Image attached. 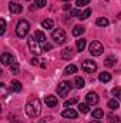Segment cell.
Instances as JSON below:
<instances>
[{"instance_id": "6da1fadb", "label": "cell", "mask_w": 121, "mask_h": 123, "mask_svg": "<svg viewBox=\"0 0 121 123\" xmlns=\"http://www.w3.org/2000/svg\"><path fill=\"white\" fill-rule=\"evenodd\" d=\"M26 113L30 117H37L41 113V105H40V100L37 97H33V99H30L27 102V105H26Z\"/></svg>"}, {"instance_id": "7a4b0ae2", "label": "cell", "mask_w": 121, "mask_h": 123, "mask_svg": "<svg viewBox=\"0 0 121 123\" xmlns=\"http://www.w3.org/2000/svg\"><path fill=\"white\" fill-rule=\"evenodd\" d=\"M29 30H30V25H29L27 20H20V22L17 23V26H16V34H17L19 37H22V39L27 36Z\"/></svg>"}, {"instance_id": "3957f363", "label": "cell", "mask_w": 121, "mask_h": 123, "mask_svg": "<svg viewBox=\"0 0 121 123\" xmlns=\"http://www.w3.org/2000/svg\"><path fill=\"white\" fill-rule=\"evenodd\" d=\"M40 42H37V39L34 37V36H30L29 39H27V44H29V49H30V52L33 55H36V56H38V55H41V52H43V47H40V44H38Z\"/></svg>"}, {"instance_id": "277c9868", "label": "cell", "mask_w": 121, "mask_h": 123, "mask_svg": "<svg viewBox=\"0 0 121 123\" xmlns=\"http://www.w3.org/2000/svg\"><path fill=\"white\" fill-rule=\"evenodd\" d=\"M70 90H71V83L67 82V80H63V82H60V83L57 85V94H59V96L66 97V96L70 93Z\"/></svg>"}, {"instance_id": "5b68a950", "label": "cell", "mask_w": 121, "mask_h": 123, "mask_svg": "<svg viewBox=\"0 0 121 123\" xmlns=\"http://www.w3.org/2000/svg\"><path fill=\"white\" fill-rule=\"evenodd\" d=\"M88 52L91 53V56H100V55H103L104 47H103V44L100 42L94 40V42H91L90 46H88Z\"/></svg>"}, {"instance_id": "8992f818", "label": "cell", "mask_w": 121, "mask_h": 123, "mask_svg": "<svg viewBox=\"0 0 121 123\" xmlns=\"http://www.w3.org/2000/svg\"><path fill=\"white\" fill-rule=\"evenodd\" d=\"M51 37H53L54 43H57V44H63V43H66V40H67L66 31L63 30V29H57V30H53V33H51Z\"/></svg>"}, {"instance_id": "52a82bcc", "label": "cell", "mask_w": 121, "mask_h": 123, "mask_svg": "<svg viewBox=\"0 0 121 123\" xmlns=\"http://www.w3.org/2000/svg\"><path fill=\"white\" fill-rule=\"evenodd\" d=\"M81 69H83L84 72H87V73H93V72L97 70V63H95L94 60L87 59V60H84L83 63H81Z\"/></svg>"}, {"instance_id": "ba28073f", "label": "cell", "mask_w": 121, "mask_h": 123, "mask_svg": "<svg viewBox=\"0 0 121 123\" xmlns=\"http://www.w3.org/2000/svg\"><path fill=\"white\" fill-rule=\"evenodd\" d=\"M86 100H87V103L90 105V106H94V105H97L98 103V94L95 92H88L87 93V96H86Z\"/></svg>"}, {"instance_id": "9c48e42d", "label": "cell", "mask_w": 121, "mask_h": 123, "mask_svg": "<svg viewBox=\"0 0 121 123\" xmlns=\"http://www.w3.org/2000/svg\"><path fill=\"white\" fill-rule=\"evenodd\" d=\"M0 60H1V63H3L4 66H9V64H13V63H14V57H13V55H10V53H3L1 57H0Z\"/></svg>"}, {"instance_id": "30bf717a", "label": "cell", "mask_w": 121, "mask_h": 123, "mask_svg": "<svg viewBox=\"0 0 121 123\" xmlns=\"http://www.w3.org/2000/svg\"><path fill=\"white\" fill-rule=\"evenodd\" d=\"M77 115H78V113H77L74 109H68V107H67L66 110H63V113H61V116H63L64 119H76Z\"/></svg>"}, {"instance_id": "8fae6325", "label": "cell", "mask_w": 121, "mask_h": 123, "mask_svg": "<svg viewBox=\"0 0 121 123\" xmlns=\"http://www.w3.org/2000/svg\"><path fill=\"white\" fill-rule=\"evenodd\" d=\"M9 10L11 12V13H14V14H19V13H22L23 12V6L22 4H19V3H10L9 4Z\"/></svg>"}, {"instance_id": "7c38bea8", "label": "cell", "mask_w": 121, "mask_h": 123, "mask_svg": "<svg viewBox=\"0 0 121 123\" xmlns=\"http://www.w3.org/2000/svg\"><path fill=\"white\" fill-rule=\"evenodd\" d=\"M44 103H46V106H47V107H54V106H57V97H56V96L49 94V96H46Z\"/></svg>"}, {"instance_id": "4fadbf2b", "label": "cell", "mask_w": 121, "mask_h": 123, "mask_svg": "<svg viewBox=\"0 0 121 123\" xmlns=\"http://www.w3.org/2000/svg\"><path fill=\"white\" fill-rule=\"evenodd\" d=\"M73 56H74V53H73L71 47H66V49L61 50V57L64 60H70V59H73Z\"/></svg>"}, {"instance_id": "5bb4252c", "label": "cell", "mask_w": 121, "mask_h": 123, "mask_svg": "<svg viewBox=\"0 0 121 123\" xmlns=\"http://www.w3.org/2000/svg\"><path fill=\"white\" fill-rule=\"evenodd\" d=\"M22 89H23V85L19 82V80H11V85H10V90L11 92H22Z\"/></svg>"}, {"instance_id": "9a60e30c", "label": "cell", "mask_w": 121, "mask_h": 123, "mask_svg": "<svg viewBox=\"0 0 121 123\" xmlns=\"http://www.w3.org/2000/svg\"><path fill=\"white\" fill-rule=\"evenodd\" d=\"M33 36H34V37L37 39V42H40V43H46V40H47L46 34H44V33H43L41 30H36Z\"/></svg>"}, {"instance_id": "2e32d148", "label": "cell", "mask_w": 121, "mask_h": 123, "mask_svg": "<svg viewBox=\"0 0 121 123\" xmlns=\"http://www.w3.org/2000/svg\"><path fill=\"white\" fill-rule=\"evenodd\" d=\"M98 80L103 82V83H108V82L111 80V73H108V72H103V73H100Z\"/></svg>"}, {"instance_id": "e0dca14e", "label": "cell", "mask_w": 121, "mask_h": 123, "mask_svg": "<svg viewBox=\"0 0 121 123\" xmlns=\"http://www.w3.org/2000/svg\"><path fill=\"white\" fill-rule=\"evenodd\" d=\"M41 26H43L46 30H50V29L54 27V22H53L51 19H44V20L41 22Z\"/></svg>"}, {"instance_id": "ac0fdd59", "label": "cell", "mask_w": 121, "mask_h": 123, "mask_svg": "<svg viewBox=\"0 0 121 123\" xmlns=\"http://www.w3.org/2000/svg\"><path fill=\"white\" fill-rule=\"evenodd\" d=\"M91 116H93V119L98 120V119H103L104 112H103V109H94V110H93V113H91Z\"/></svg>"}, {"instance_id": "d6986e66", "label": "cell", "mask_w": 121, "mask_h": 123, "mask_svg": "<svg viewBox=\"0 0 121 123\" xmlns=\"http://www.w3.org/2000/svg\"><path fill=\"white\" fill-rule=\"evenodd\" d=\"M108 19H105V17H98L97 20H95V25L97 26H100V27H105V26H108Z\"/></svg>"}, {"instance_id": "ffe728a7", "label": "cell", "mask_w": 121, "mask_h": 123, "mask_svg": "<svg viewBox=\"0 0 121 123\" xmlns=\"http://www.w3.org/2000/svg\"><path fill=\"white\" fill-rule=\"evenodd\" d=\"M73 73H77V66L76 64H68L64 69V74H73Z\"/></svg>"}, {"instance_id": "44dd1931", "label": "cell", "mask_w": 121, "mask_h": 123, "mask_svg": "<svg viewBox=\"0 0 121 123\" xmlns=\"http://www.w3.org/2000/svg\"><path fill=\"white\" fill-rule=\"evenodd\" d=\"M107 106H108L111 110H117V109L120 107V105H118V100H117V99H111V100H108Z\"/></svg>"}, {"instance_id": "7402d4cb", "label": "cell", "mask_w": 121, "mask_h": 123, "mask_svg": "<svg viewBox=\"0 0 121 123\" xmlns=\"http://www.w3.org/2000/svg\"><path fill=\"white\" fill-rule=\"evenodd\" d=\"M74 83H76V87H77V89H83V87L86 86V85H84V83H86V82H84V79H83V77H80V76H77V77L74 79Z\"/></svg>"}, {"instance_id": "603a6c76", "label": "cell", "mask_w": 121, "mask_h": 123, "mask_svg": "<svg viewBox=\"0 0 121 123\" xmlns=\"http://www.w3.org/2000/svg\"><path fill=\"white\" fill-rule=\"evenodd\" d=\"M84 31H86V29H84L83 26H76V27L73 29V36L78 37V36H81V34H83Z\"/></svg>"}, {"instance_id": "cb8c5ba5", "label": "cell", "mask_w": 121, "mask_h": 123, "mask_svg": "<svg viewBox=\"0 0 121 123\" xmlns=\"http://www.w3.org/2000/svg\"><path fill=\"white\" fill-rule=\"evenodd\" d=\"M76 46H77L78 52H83L84 47H86V40H84V39H78V40L76 42Z\"/></svg>"}, {"instance_id": "d4e9b609", "label": "cell", "mask_w": 121, "mask_h": 123, "mask_svg": "<svg viewBox=\"0 0 121 123\" xmlns=\"http://www.w3.org/2000/svg\"><path fill=\"white\" fill-rule=\"evenodd\" d=\"M78 109H80L81 113H88V112H90V105H88V103H80Z\"/></svg>"}, {"instance_id": "484cf974", "label": "cell", "mask_w": 121, "mask_h": 123, "mask_svg": "<svg viewBox=\"0 0 121 123\" xmlns=\"http://www.w3.org/2000/svg\"><path fill=\"white\" fill-rule=\"evenodd\" d=\"M104 64L107 66V67H111V66H114L116 64V57L114 56H110V57H107L105 62H104Z\"/></svg>"}, {"instance_id": "4316f807", "label": "cell", "mask_w": 121, "mask_h": 123, "mask_svg": "<svg viewBox=\"0 0 121 123\" xmlns=\"http://www.w3.org/2000/svg\"><path fill=\"white\" fill-rule=\"evenodd\" d=\"M111 93H113V96H114L117 100H121V87H114Z\"/></svg>"}, {"instance_id": "83f0119b", "label": "cell", "mask_w": 121, "mask_h": 123, "mask_svg": "<svg viewBox=\"0 0 121 123\" xmlns=\"http://www.w3.org/2000/svg\"><path fill=\"white\" fill-rule=\"evenodd\" d=\"M90 14H91V9H86L84 12H81V14H80V20H86Z\"/></svg>"}, {"instance_id": "f1b7e54d", "label": "cell", "mask_w": 121, "mask_h": 123, "mask_svg": "<svg viewBox=\"0 0 121 123\" xmlns=\"http://www.w3.org/2000/svg\"><path fill=\"white\" fill-rule=\"evenodd\" d=\"M77 102H78L77 97H71V99H68V100L64 102V107H70L71 105H74V103H77Z\"/></svg>"}, {"instance_id": "f546056e", "label": "cell", "mask_w": 121, "mask_h": 123, "mask_svg": "<svg viewBox=\"0 0 121 123\" xmlns=\"http://www.w3.org/2000/svg\"><path fill=\"white\" fill-rule=\"evenodd\" d=\"M88 3H90V0H77V1H76V6L80 9V7H83V6H87Z\"/></svg>"}, {"instance_id": "4dcf8cb0", "label": "cell", "mask_w": 121, "mask_h": 123, "mask_svg": "<svg viewBox=\"0 0 121 123\" xmlns=\"http://www.w3.org/2000/svg\"><path fill=\"white\" fill-rule=\"evenodd\" d=\"M6 31V22L4 19H0V34H4Z\"/></svg>"}, {"instance_id": "1f68e13d", "label": "cell", "mask_w": 121, "mask_h": 123, "mask_svg": "<svg viewBox=\"0 0 121 123\" xmlns=\"http://www.w3.org/2000/svg\"><path fill=\"white\" fill-rule=\"evenodd\" d=\"M10 70H11V73H17L19 72V63L14 62L13 64H10Z\"/></svg>"}, {"instance_id": "d6a6232c", "label": "cell", "mask_w": 121, "mask_h": 123, "mask_svg": "<svg viewBox=\"0 0 121 123\" xmlns=\"http://www.w3.org/2000/svg\"><path fill=\"white\" fill-rule=\"evenodd\" d=\"M110 123H121V119L118 116H113L110 115Z\"/></svg>"}, {"instance_id": "836d02e7", "label": "cell", "mask_w": 121, "mask_h": 123, "mask_svg": "<svg viewBox=\"0 0 121 123\" xmlns=\"http://www.w3.org/2000/svg\"><path fill=\"white\" fill-rule=\"evenodd\" d=\"M34 3H36V6H37V7H44V6L47 4V1H46V0H34Z\"/></svg>"}, {"instance_id": "e575fe53", "label": "cell", "mask_w": 121, "mask_h": 123, "mask_svg": "<svg viewBox=\"0 0 121 123\" xmlns=\"http://www.w3.org/2000/svg\"><path fill=\"white\" fill-rule=\"evenodd\" d=\"M70 13H71V16H76V17H80V14H81L80 9H74V10H71Z\"/></svg>"}, {"instance_id": "d590c367", "label": "cell", "mask_w": 121, "mask_h": 123, "mask_svg": "<svg viewBox=\"0 0 121 123\" xmlns=\"http://www.w3.org/2000/svg\"><path fill=\"white\" fill-rule=\"evenodd\" d=\"M0 87H1V94H3V97H6V96H7V90H6V86H4V85L1 83V85H0Z\"/></svg>"}, {"instance_id": "8d00e7d4", "label": "cell", "mask_w": 121, "mask_h": 123, "mask_svg": "<svg viewBox=\"0 0 121 123\" xmlns=\"http://www.w3.org/2000/svg\"><path fill=\"white\" fill-rule=\"evenodd\" d=\"M51 47H53V46H51L50 43H46V44L43 46V50H46V52H49V50H51Z\"/></svg>"}, {"instance_id": "74e56055", "label": "cell", "mask_w": 121, "mask_h": 123, "mask_svg": "<svg viewBox=\"0 0 121 123\" xmlns=\"http://www.w3.org/2000/svg\"><path fill=\"white\" fill-rule=\"evenodd\" d=\"M31 64H34V66H36V64H38V60H37V59H36V57H33V59H31V62H30Z\"/></svg>"}, {"instance_id": "f35d334b", "label": "cell", "mask_w": 121, "mask_h": 123, "mask_svg": "<svg viewBox=\"0 0 121 123\" xmlns=\"http://www.w3.org/2000/svg\"><path fill=\"white\" fill-rule=\"evenodd\" d=\"M63 9H64V10H70V4H68V3H67V4H64V7H63Z\"/></svg>"}, {"instance_id": "ab89813d", "label": "cell", "mask_w": 121, "mask_h": 123, "mask_svg": "<svg viewBox=\"0 0 121 123\" xmlns=\"http://www.w3.org/2000/svg\"><path fill=\"white\" fill-rule=\"evenodd\" d=\"M90 123H101L100 120H93V122H90Z\"/></svg>"}, {"instance_id": "60d3db41", "label": "cell", "mask_w": 121, "mask_h": 123, "mask_svg": "<svg viewBox=\"0 0 121 123\" xmlns=\"http://www.w3.org/2000/svg\"><path fill=\"white\" fill-rule=\"evenodd\" d=\"M13 123H22V122H20V120H14Z\"/></svg>"}, {"instance_id": "b9f144b4", "label": "cell", "mask_w": 121, "mask_h": 123, "mask_svg": "<svg viewBox=\"0 0 121 123\" xmlns=\"http://www.w3.org/2000/svg\"><path fill=\"white\" fill-rule=\"evenodd\" d=\"M63 1H66V3H68V1H70V0H63Z\"/></svg>"}, {"instance_id": "7bdbcfd3", "label": "cell", "mask_w": 121, "mask_h": 123, "mask_svg": "<svg viewBox=\"0 0 121 123\" xmlns=\"http://www.w3.org/2000/svg\"><path fill=\"white\" fill-rule=\"evenodd\" d=\"M27 1H29V0H27Z\"/></svg>"}]
</instances>
